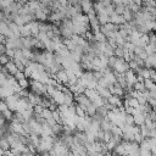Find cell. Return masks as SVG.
Instances as JSON below:
<instances>
[{"instance_id":"836d02e7","label":"cell","mask_w":156,"mask_h":156,"mask_svg":"<svg viewBox=\"0 0 156 156\" xmlns=\"http://www.w3.org/2000/svg\"><path fill=\"white\" fill-rule=\"evenodd\" d=\"M128 7L130 9V11H132L133 13H136L138 11H140V10H141V6H140V5H138V4H134V2H130V4L128 5Z\"/></svg>"},{"instance_id":"ac0fdd59","label":"cell","mask_w":156,"mask_h":156,"mask_svg":"<svg viewBox=\"0 0 156 156\" xmlns=\"http://www.w3.org/2000/svg\"><path fill=\"white\" fill-rule=\"evenodd\" d=\"M96 90H98L99 95L102 96V98H105V99H107L111 95V90H110L108 87H100V85H98L96 87Z\"/></svg>"},{"instance_id":"4dcf8cb0","label":"cell","mask_w":156,"mask_h":156,"mask_svg":"<svg viewBox=\"0 0 156 156\" xmlns=\"http://www.w3.org/2000/svg\"><path fill=\"white\" fill-rule=\"evenodd\" d=\"M133 89H135V90H138V91H144V90H146L144 82H139V80L135 82V84L133 85Z\"/></svg>"},{"instance_id":"74e56055","label":"cell","mask_w":156,"mask_h":156,"mask_svg":"<svg viewBox=\"0 0 156 156\" xmlns=\"http://www.w3.org/2000/svg\"><path fill=\"white\" fill-rule=\"evenodd\" d=\"M10 60H11V58H10L6 54H1V55H0V66H5Z\"/></svg>"},{"instance_id":"484cf974","label":"cell","mask_w":156,"mask_h":156,"mask_svg":"<svg viewBox=\"0 0 156 156\" xmlns=\"http://www.w3.org/2000/svg\"><path fill=\"white\" fill-rule=\"evenodd\" d=\"M122 16L124 17V20L128 22V21H132V20H134V16H133V12L130 11V9L127 6L126 7V10L123 11V13H122Z\"/></svg>"},{"instance_id":"d590c367","label":"cell","mask_w":156,"mask_h":156,"mask_svg":"<svg viewBox=\"0 0 156 156\" xmlns=\"http://www.w3.org/2000/svg\"><path fill=\"white\" fill-rule=\"evenodd\" d=\"M76 115H78L79 117H84V116L87 115V112H85V110H84L82 106H79V105L77 104V106H76Z\"/></svg>"},{"instance_id":"3957f363","label":"cell","mask_w":156,"mask_h":156,"mask_svg":"<svg viewBox=\"0 0 156 156\" xmlns=\"http://www.w3.org/2000/svg\"><path fill=\"white\" fill-rule=\"evenodd\" d=\"M124 76H126V82H127V89L129 90V89H133V85L135 84V82H136V73L133 71V69H128L126 73H124Z\"/></svg>"},{"instance_id":"8fae6325","label":"cell","mask_w":156,"mask_h":156,"mask_svg":"<svg viewBox=\"0 0 156 156\" xmlns=\"http://www.w3.org/2000/svg\"><path fill=\"white\" fill-rule=\"evenodd\" d=\"M80 9L84 13H88L89 11L94 10V4L91 0H80Z\"/></svg>"},{"instance_id":"d6a6232c","label":"cell","mask_w":156,"mask_h":156,"mask_svg":"<svg viewBox=\"0 0 156 156\" xmlns=\"http://www.w3.org/2000/svg\"><path fill=\"white\" fill-rule=\"evenodd\" d=\"M115 56L116 57H123V54H124V50H123V46H116L115 48V51H113Z\"/></svg>"},{"instance_id":"7a4b0ae2","label":"cell","mask_w":156,"mask_h":156,"mask_svg":"<svg viewBox=\"0 0 156 156\" xmlns=\"http://www.w3.org/2000/svg\"><path fill=\"white\" fill-rule=\"evenodd\" d=\"M30 89L33 93L35 94H39V95H48L46 94V84H44L43 82H39V80H35L33 79L30 82Z\"/></svg>"},{"instance_id":"30bf717a","label":"cell","mask_w":156,"mask_h":156,"mask_svg":"<svg viewBox=\"0 0 156 156\" xmlns=\"http://www.w3.org/2000/svg\"><path fill=\"white\" fill-rule=\"evenodd\" d=\"M108 88H110V90H111V94H115V95H118V96H123V95H124V88L121 87L117 82H116L115 84L110 85Z\"/></svg>"},{"instance_id":"7402d4cb","label":"cell","mask_w":156,"mask_h":156,"mask_svg":"<svg viewBox=\"0 0 156 156\" xmlns=\"http://www.w3.org/2000/svg\"><path fill=\"white\" fill-rule=\"evenodd\" d=\"M27 5L29 6V9L32 10V12L34 13V11L41 6V2H40V1H38V0H29V1L27 2Z\"/></svg>"},{"instance_id":"8992f818","label":"cell","mask_w":156,"mask_h":156,"mask_svg":"<svg viewBox=\"0 0 156 156\" xmlns=\"http://www.w3.org/2000/svg\"><path fill=\"white\" fill-rule=\"evenodd\" d=\"M54 78H55L58 83H62V84L68 85V74H67L66 69H60V71L54 76Z\"/></svg>"},{"instance_id":"7bdbcfd3","label":"cell","mask_w":156,"mask_h":156,"mask_svg":"<svg viewBox=\"0 0 156 156\" xmlns=\"http://www.w3.org/2000/svg\"><path fill=\"white\" fill-rule=\"evenodd\" d=\"M15 78H16V79L18 80V79L26 78V74H24V72H23V71H20V69H18V71L16 72V74H15Z\"/></svg>"},{"instance_id":"ffe728a7","label":"cell","mask_w":156,"mask_h":156,"mask_svg":"<svg viewBox=\"0 0 156 156\" xmlns=\"http://www.w3.org/2000/svg\"><path fill=\"white\" fill-rule=\"evenodd\" d=\"M98 20H99V23L102 26V24H106L107 22H110V15H107L106 12H101V13H98Z\"/></svg>"},{"instance_id":"5bb4252c","label":"cell","mask_w":156,"mask_h":156,"mask_svg":"<svg viewBox=\"0 0 156 156\" xmlns=\"http://www.w3.org/2000/svg\"><path fill=\"white\" fill-rule=\"evenodd\" d=\"M26 26L30 29L32 35H33V37H37V34L39 33V21H30V22H28Z\"/></svg>"},{"instance_id":"e575fe53","label":"cell","mask_w":156,"mask_h":156,"mask_svg":"<svg viewBox=\"0 0 156 156\" xmlns=\"http://www.w3.org/2000/svg\"><path fill=\"white\" fill-rule=\"evenodd\" d=\"M2 115H4V117H5L7 121H11L12 117H13V111L10 110V108H6L5 111H2Z\"/></svg>"},{"instance_id":"6da1fadb","label":"cell","mask_w":156,"mask_h":156,"mask_svg":"<svg viewBox=\"0 0 156 156\" xmlns=\"http://www.w3.org/2000/svg\"><path fill=\"white\" fill-rule=\"evenodd\" d=\"M112 68H113L115 73H126L129 69V65L123 57H117Z\"/></svg>"},{"instance_id":"83f0119b","label":"cell","mask_w":156,"mask_h":156,"mask_svg":"<svg viewBox=\"0 0 156 156\" xmlns=\"http://www.w3.org/2000/svg\"><path fill=\"white\" fill-rule=\"evenodd\" d=\"M139 127H140V134L143 135V138H149L150 136V129L145 126V123L139 126Z\"/></svg>"},{"instance_id":"b9f144b4","label":"cell","mask_w":156,"mask_h":156,"mask_svg":"<svg viewBox=\"0 0 156 156\" xmlns=\"http://www.w3.org/2000/svg\"><path fill=\"white\" fill-rule=\"evenodd\" d=\"M107 43H108V44H110L112 48H116V46H118V45H117V41H116V39H115V38H112V37H108V38H107Z\"/></svg>"},{"instance_id":"ab89813d","label":"cell","mask_w":156,"mask_h":156,"mask_svg":"<svg viewBox=\"0 0 156 156\" xmlns=\"http://www.w3.org/2000/svg\"><path fill=\"white\" fill-rule=\"evenodd\" d=\"M126 124H129V126H133L134 124V117L133 115H128L126 116Z\"/></svg>"},{"instance_id":"603a6c76","label":"cell","mask_w":156,"mask_h":156,"mask_svg":"<svg viewBox=\"0 0 156 156\" xmlns=\"http://www.w3.org/2000/svg\"><path fill=\"white\" fill-rule=\"evenodd\" d=\"M20 34H21V37H24V38H27V37H32V32H30V29H29L26 24L20 27Z\"/></svg>"},{"instance_id":"277c9868","label":"cell","mask_w":156,"mask_h":156,"mask_svg":"<svg viewBox=\"0 0 156 156\" xmlns=\"http://www.w3.org/2000/svg\"><path fill=\"white\" fill-rule=\"evenodd\" d=\"M18 99H20V95H18L17 93H15V94H12V95H10V96L5 98L4 100L6 101V104H7L9 108H10V110H12V111L15 112V111H16V107H17Z\"/></svg>"},{"instance_id":"d6986e66","label":"cell","mask_w":156,"mask_h":156,"mask_svg":"<svg viewBox=\"0 0 156 156\" xmlns=\"http://www.w3.org/2000/svg\"><path fill=\"white\" fill-rule=\"evenodd\" d=\"M133 117H134V124L141 126V124L145 123V115H144V113H141V112H135V113L133 115Z\"/></svg>"},{"instance_id":"1f68e13d","label":"cell","mask_w":156,"mask_h":156,"mask_svg":"<svg viewBox=\"0 0 156 156\" xmlns=\"http://www.w3.org/2000/svg\"><path fill=\"white\" fill-rule=\"evenodd\" d=\"M13 1H15V0H0V10L9 9L10 5H11Z\"/></svg>"},{"instance_id":"7dc6e473","label":"cell","mask_w":156,"mask_h":156,"mask_svg":"<svg viewBox=\"0 0 156 156\" xmlns=\"http://www.w3.org/2000/svg\"><path fill=\"white\" fill-rule=\"evenodd\" d=\"M132 2H134V4H138V5H140V6H143V0H130Z\"/></svg>"},{"instance_id":"7c38bea8","label":"cell","mask_w":156,"mask_h":156,"mask_svg":"<svg viewBox=\"0 0 156 156\" xmlns=\"http://www.w3.org/2000/svg\"><path fill=\"white\" fill-rule=\"evenodd\" d=\"M0 34H4L5 37H12V32L9 27V23L5 21H0Z\"/></svg>"},{"instance_id":"681fc988","label":"cell","mask_w":156,"mask_h":156,"mask_svg":"<svg viewBox=\"0 0 156 156\" xmlns=\"http://www.w3.org/2000/svg\"><path fill=\"white\" fill-rule=\"evenodd\" d=\"M0 72H1V66H0Z\"/></svg>"},{"instance_id":"bcb514c9","label":"cell","mask_w":156,"mask_h":156,"mask_svg":"<svg viewBox=\"0 0 156 156\" xmlns=\"http://www.w3.org/2000/svg\"><path fill=\"white\" fill-rule=\"evenodd\" d=\"M6 108H9V106H7L6 101H5V100H0V111L2 112V111H5Z\"/></svg>"},{"instance_id":"d4e9b609","label":"cell","mask_w":156,"mask_h":156,"mask_svg":"<svg viewBox=\"0 0 156 156\" xmlns=\"http://www.w3.org/2000/svg\"><path fill=\"white\" fill-rule=\"evenodd\" d=\"M94 38H95V41L98 43H104V41H107V37L100 30L98 33H94Z\"/></svg>"},{"instance_id":"f907efd6","label":"cell","mask_w":156,"mask_h":156,"mask_svg":"<svg viewBox=\"0 0 156 156\" xmlns=\"http://www.w3.org/2000/svg\"><path fill=\"white\" fill-rule=\"evenodd\" d=\"M155 52H156V48H155Z\"/></svg>"},{"instance_id":"2e32d148","label":"cell","mask_w":156,"mask_h":156,"mask_svg":"<svg viewBox=\"0 0 156 156\" xmlns=\"http://www.w3.org/2000/svg\"><path fill=\"white\" fill-rule=\"evenodd\" d=\"M145 67L149 68H156V52L147 55L146 60H145Z\"/></svg>"},{"instance_id":"4fadbf2b","label":"cell","mask_w":156,"mask_h":156,"mask_svg":"<svg viewBox=\"0 0 156 156\" xmlns=\"http://www.w3.org/2000/svg\"><path fill=\"white\" fill-rule=\"evenodd\" d=\"M28 99H29V101H30V104L33 105V106H35V105H39V104H41V101H43V98H41V95H39V94H35V93H29L28 94Z\"/></svg>"},{"instance_id":"f1b7e54d","label":"cell","mask_w":156,"mask_h":156,"mask_svg":"<svg viewBox=\"0 0 156 156\" xmlns=\"http://www.w3.org/2000/svg\"><path fill=\"white\" fill-rule=\"evenodd\" d=\"M147 140H149V143H150V150H151V154H152V155H156V138H151V136H149Z\"/></svg>"},{"instance_id":"cb8c5ba5","label":"cell","mask_w":156,"mask_h":156,"mask_svg":"<svg viewBox=\"0 0 156 156\" xmlns=\"http://www.w3.org/2000/svg\"><path fill=\"white\" fill-rule=\"evenodd\" d=\"M144 84H145V88L147 90H156V83L151 78H146L144 80Z\"/></svg>"},{"instance_id":"5b68a950","label":"cell","mask_w":156,"mask_h":156,"mask_svg":"<svg viewBox=\"0 0 156 156\" xmlns=\"http://www.w3.org/2000/svg\"><path fill=\"white\" fill-rule=\"evenodd\" d=\"M118 29V26H116V24H113L112 22H107L106 24H102L101 26V28H100V30L108 38L110 35H111V33H113L115 30H117Z\"/></svg>"},{"instance_id":"f546056e","label":"cell","mask_w":156,"mask_h":156,"mask_svg":"<svg viewBox=\"0 0 156 156\" xmlns=\"http://www.w3.org/2000/svg\"><path fill=\"white\" fill-rule=\"evenodd\" d=\"M18 84H20V87L22 89H28L30 87V82L27 79V77L26 78H22V79H18Z\"/></svg>"},{"instance_id":"9c48e42d","label":"cell","mask_w":156,"mask_h":156,"mask_svg":"<svg viewBox=\"0 0 156 156\" xmlns=\"http://www.w3.org/2000/svg\"><path fill=\"white\" fill-rule=\"evenodd\" d=\"M110 22H112V23L116 24V26H122V24L126 22V20H124V17H123L122 15L113 12L112 15H110Z\"/></svg>"},{"instance_id":"4316f807","label":"cell","mask_w":156,"mask_h":156,"mask_svg":"<svg viewBox=\"0 0 156 156\" xmlns=\"http://www.w3.org/2000/svg\"><path fill=\"white\" fill-rule=\"evenodd\" d=\"M96 110H98V107H96V106H95L93 102H90V104L88 105V107H87L85 112H87V115L93 116V115H95V113H96Z\"/></svg>"},{"instance_id":"f35d334b","label":"cell","mask_w":156,"mask_h":156,"mask_svg":"<svg viewBox=\"0 0 156 156\" xmlns=\"http://www.w3.org/2000/svg\"><path fill=\"white\" fill-rule=\"evenodd\" d=\"M155 48H156V46H154L152 44H150V43H149L146 46H144V50L146 51V54H147V55H151V54H154V52H155Z\"/></svg>"},{"instance_id":"44dd1931","label":"cell","mask_w":156,"mask_h":156,"mask_svg":"<svg viewBox=\"0 0 156 156\" xmlns=\"http://www.w3.org/2000/svg\"><path fill=\"white\" fill-rule=\"evenodd\" d=\"M84 94L90 99V100H93L95 96H98L99 95V93H98V90L96 89H91V88H85V90H84Z\"/></svg>"},{"instance_id":"8d00e7d4","label":"cell","mask_w":156,"mask_h":156,"mask_svg":"<svg viewBox=\"0 0 156 156\" xmlns=\"http://www.w3.org/2000/svg\"><path fill=\"white\" fill-rule=\"evenodd\" d=\"M126 5H123V4H118V5H115V12L116 13H119V15H122L123 13V11L126 10Z\"/></svg>"},{"instance_id":"f6af8a7d","label":"cell","mask_w":156,"mask_h":156,"mask_svg":"<svg viewBox=\"0 0 156 156\" xmlns=\"http://www.w3.org/2000/svg\"><path fill=\"white\" fill-rule=\"evenodd\" d=\"M149 38H150V44H152L154 46H156V34L155 33H151V34H149Z\"/></svg>"},{"instance_id":"ba28073f","label":"cell","mask_w":156,"mask_h":156,"mask_svg":"<svg viewBox=\"0 0 156 156\" xmlns=\"http://www.w3.org/2000/svg\"><path fill=\"white\" fill-rule=\"evenodd\" d=\"M107 102H108L110 105H112L113 107H119V106H123V105H122V104H123V101H122L121 96L115 95V94H111V95L107 98Z\"/></svg>"},{"instance_id":"ee69618b","label":"cell","mask_w":156,"mask_h":156,"mask_svg":"<svg viewBox=\"0 0 156 156\" xmlns=\"http://www.w3.org/2000/svg\"><path fill=\"white\" fill-rule=\"evenodd\" d=\"M23 72H24V74H26V77H27V78H28V77L30 78V76H32V72H33V71H32V68H30L29 66H26V67H24V69H23Z\"/></svg>"},{"instance_id":"60d3db41","label":"cell","mask_w":156,"mask_h":156,"mask_svg":"<svg viewBox=\"0 0 156 156\" xmlns=\"http://www.w3.org/2000/svg\"><path fill=\"white\" fill-rule=\"evenodd\" d=\"M5 54L10 57V58H13V56H15V49H11V48H6V50H5Z\"/></svg>"},{"instance_id":"e0dca14e","label":"cell","mask_w":156,"mask_h":156,"mask_svg":"<svg viewBox=\"0 0 156 156\" xmlns=\"http://www.w3.org/2000/svg\"><path fill=\"white\" fill-rule=\"evenodd\" d=\"M5 67H6L7 72H9L11 76H15V74H16V72L18 71V68H17V66H16V63H15V61H13V60H10V61L5 65Z\"/></svg>"},{"instance_id":"9a60e30c","label":"cell","mask_w":156,"mask_h":156,"mask_svg":"<svg viewBox=\"0 0 156 156\" xmlns=\"http://www.w3.org/2000/svg\"><path fill=\"white\" fill-rule=\"evenodd\" d=\"M69 90L74 94V95H78V94H83L84 93V90H85V87L84 85H82L80 83H76V84H72V85H69Z\"/></svg>"},{"instance_id":"52a82bcc","label":"cell","mask_w":156,"mask_h":156,"mask_svg":"<svg viewBox=\"0 0 156 156\" xmlns=\"http://www.w3.org/2000/svg\"><path fill=\"white\" fill-rule=\"evenodd\" d=\"M51 99L57 104V105H62L63 101H65V93L60 89L56 88V90L54 91V94L51 95Z\"/></svg>"},{"instance_id":"816d5d0a","label":"cell","mask_w":156,"mask_h":156,"mask_svg":"<svg viewBox=\"0 0 156 156\" xmlns=\"http://www.w3.org/2000/svg\"><path fill=\"white\" fill-rule=\"evenodd\" d=\"M0 55H1V54H0Z\"/></svg>"},{"instance_id":"c3c4849f","label":"cell","mask_w":156,"mask_h":156,"mask_svg":"<svg viewBox=\"0 0 156 156\" xmlns=\"http://www.w3.org/2000/svg\"><path fill=\"white\" fill-rule=\"evenodd\" d=\"M155 24H156V18H155Z\"/></svg>"}]
</instances>
